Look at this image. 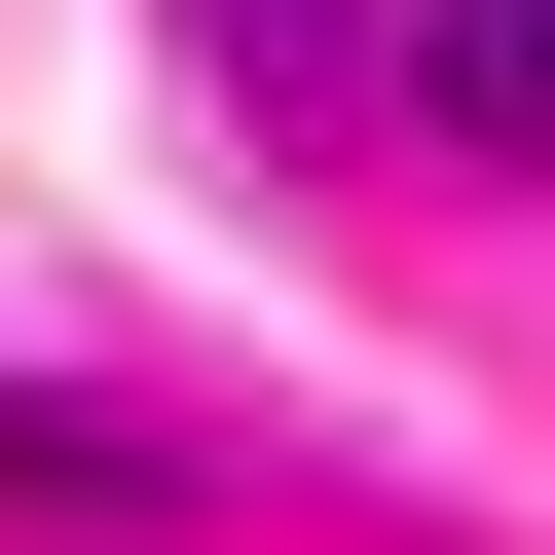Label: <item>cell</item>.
Listing matches in <instances>:
<instances>
[{"instance_id":"6da1fadb","label":"cell","mask_w":555,"mask_h":555,"mask_svg":"<svg viewBox=\"0 0 555 555\" xmlns=\"http://www.w3.org/2000/svg\"><path fill=\"white\" fill-rule=\"evenodd\" d=\"M408 112H444V149H518V185H555V0H408Z\"/></svg>"},{"instance_id":"7a4b0ae2","label":"cell","mask_w":555,"mask_h":555,"mask_svg":"<svg viewBox=\"0 0 555 555\" xmlns=\"http://www.w3.org/2000/svg\"><path fill=\"white\" fill-rule=\"evenodd\" d=\"M222 75H334V0H222Z\"/></svg>"},{"instance_id":"3957f363","label":"cell","mask_w":555,"mask_h":555,"mask_svg":"<svg viewBox=\"0 0 555 555\" xmlns=\"http://www.w3.org/2000/svg\"><path fill=\"white\" fill-rule=\"evenodd\" d=\"M0 481H112V444H75V408H0Z\"/></svg>"}]
</instances>
